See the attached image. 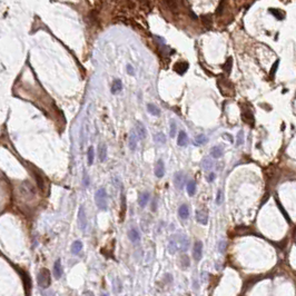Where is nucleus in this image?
<instances>
[{
	"mask_svg": "<svg viewBox=\"0 0 296 296\" xmlns=\"http://www.w3.org/2000/svg\"><path fill=\"white\" fill-rule=\"evenodd\" d=\"M236 144H237V146L244 144V133H243V130L238 131V134H237V143H236Z\"/></svg>",
	"mask_w": 296,
	"mask_h": 296,
	"instance_id": "2f4dec72",
	"label": "nucleus"
},
{
	"mask_svg": "<svg viewBox=\"0 0 296 296\" xmlns=\"http://www.w3.org/2000/svg\"><path fill=\"white\" fill-rule=\"evenodd\" d=\"M95 203L97 207L102 211H107L108 207V199H107V192L105 188H99L95 194Z\"/></svg>",
	"mask_w": 296,
	"mask_h": 296,
	"instance_id": "f03ea898",
	"label": "nucleus"
},
{
	"mask_svg": "<svg viewBox=\"0 0 296 296\" xmlns=\"http://www.w3.org/2000/svg\"><path fill=\"white\" fill-rule=\"evenodd\" d=\"M136 133H137V135H138L139 138H142V139L146 138V136H147V130H146V128H145L144 124H143V123H139V121L136 124Z\"/></svg>",
	"mask_w": 296,
	"mask_h": 296,
	"instance_id": "2eb2a0df",
	"label": "nucleus"
},
{
	"mask_svg": "<svg viewBox=\"0 0 296 296\" xmlns=\"http://www.w3.org/2000/svg\"><path fill=\"white\" fill-rule=\"evenodd\" d=\"M50 277L51 276H50L49 271L47 270V268H41L37 275L38 285H39L41 288H48L49 285H50V283H51Z\"/></svg>",
	"mask_w": 296,
	"mask_h": 296,
	"instance_id": "7ed1b4c3",
	"label": "nucleus"
},
{
	"mask_svg": "<svg viewBox=\"0 0 296 296\" xmlns=\"http://www.w3.org/2000/svg\"><path fill=\"white\" fill-rule=\"evenodd\" d=\"M218 249L221 253H224L225 249H226V242L225 240H221V242H219V245H218Z\"/></svg>",
	"mask_w": 296,
	"mask_h": 296,
	"instance_id": "f704fd0d",
	"label": "nucleus"
},
{
	"mask_svg": "<svg viewBox=\"0 0 296 296\" xmlns=\"http://www.w3.org/2000/svg\"><path fill=\"white\" fill-rule=\"evenodd\" d=\"M188 67H189L188 62L179 61V62H177V64H175V66H174V70H175L177 74H179V75H183V74H185V72L187 71Z\"/></svg>",
	"mask_w": 296,
	"mask_h": 296,
	"instance_id": "1a4fd4ad",
	"label": "nucleus"
},
{
	"mask_svg": "<svg viewBox=\"0 0 296 296\" xmlns=\"http://www.w3.org/2000/svg\"><path fill=\"white\" fill-rule=\"evenodd\" d=\"M176 135V124L171 121V137H175Z\"/></svg>",
	"mask_w": 296,
	"mask_h": 296,
	"instance_id": "72a5a7b5",
	"label": "nucleus"
},
{
	"mask_svg": "<svg viewBox=\"0 0 296 296\" xmlns=\"http://www.w3.org/2000/svg\"><path fill=\"white\" fill-rule=\"evenodd\" d=\"M149 198H150V195L148 192H143L139 194V197H138V204L140 207H145V206L147 205V203L149 202Z\"/></svg>",
	"mask_w": 296,
	"mask_h": 296,
	"instance_id": "9b49d317",
	"label": "nucleus"
},
{
	"mask_svg": "<svg viewBox=\"0 0 296 296\" xmlns=\"http://www.w3.org/2000/svg\"><path fill=\"white\" fill-rule=\"evenodd\" d=\"M147 110L152 114V115H154V116H159L160 115V110L158 109L157 107L155 106V105H152V104H149L148 106H147Z\"/></svg>",
	"mask_w": 296,
	"mask_h": 296,
	"instance_id": "bb28decb",
	"label": "nucleus"
},
{
	"mask_svg": "<svg viewBox=\"0 0 296 296\" xmlns=\"http://www.w3.org/2000/svg\"><path fill=\"white\" fill-rule=\"evenodd\" d=\"M127 72H128L129 75H134V74H135L134 68L131 67V65H127Z\"/></svg>",
	"mask_w": 296,
	"mask_h": 296,
	"instance_id": "ea45409f",
	"label": "nucleus"
},
{
	"mask_svg": "<svg viewBox=\"0 0 296 296\" xmlns=\"http://www.w3.org/2000/svg\"><path fill=\"white\" fill-rule=\"evenodd\" d=\"M155 175L158 178H162L165 175V165H164V162L162 159H159L155 165Z\"/></svg>",
	"mask_w": 296,
	"mask_h": 296,
	"instance_id": "6e6552de",
	"label": "nucleus"
},
{
	"mask_svg": "<svg viewBox=\"0 0 296 296\" xmlns=\"http://www.w3.org/2000/svg\"><path fill=\"white\" fill-rule=\"evenodd\" d=\"M112 285H114V292L115 293H120L123 289V285H121V282L119 280V278H115L112 282Z\"/></svg>",
	"mask_w": 296,
	"mask_h": 296,
	"instance_id": "a878e982",
	"label": "nucleus"
},
{
	"mask_svg": "<svg viewBox=\"0 0 296 296\" xmlns=\"http://www.w3.org/2000/svg\"><path fill=\"white\" fill-rule=\"evenodd\" d=\"M232 64H233V59L232 58H228L227 59V61H226V64L223 66V68H224V70L226 72H228L230 74V69H232Z\"/></svg>",
	"mask_w": 296,
	"mask_h": 296,
	"instance_id": "7c9ffc66",
	"label": "nucleus"
},
{
	"mask_svg": "<svg viewBox=\"0 0 296 296\" xmlns=\"http://www.w3.org/2000/svg\"><path fill=\"white\" fill-rule=\"evenodd\" d=\"M203 21L205 22L207 26H211V18L208 16H205V17H203Z\"/></svg>",
	"mask_w": 296,
	"mask_h": 296,
	"instance_id": "58836bf2",
	"label": "nucleus"
},
{
	"mask_svg": "<svg viewBox=\"0 0 296 296\" xmlns=\"http://www.w3.org/2000/svg\"><path fill=\"white\" fill-rule=\"evenodd\" d=\"M189 207L186 204H183L180 207L178 208V215L181 219H188L189 217Z\"/></svg>",
	"mask_w": 296,
	"mask_h": 296,
	"instance_id": "f8f14e48",
	"label": "nucleus"
},
{
	"mask_svg": "<svg viewBox=\"0 0 296 296\" xmlns=\"http://www.w3.org/2000/svg\"><path fill=\"white\" fill-rule=\"evenodd\" d=\"M52 274H53V276H55V278H57V280H59V278L61 277L62 267H61V263H60V261H59V259H57V261L55 262V264H53Z\"/></svg>",
	"mask_w": 296,
	"mask_h": 296,
	"instance_id": "9d476101",
	"label": "nucleus"
},
{
	"mask_svg": "<svg viewBox=\"0 0 296 296\" xmlns=\"http://www.w3.org/2000/svg\"><path fill=\"white\" fill-rule=\"evenodd\" d=\"M185 183H186V176L183 171H177L174 175V185L178 190H181L184 188Z\"/></svg>",
	"mask_w": 296,
	"mask_h": 296,
	"instance_id": "20e7f679",
	"label": "nucleus"
},
{
	"mask_svg": "<svg viewBox=\"0 0 296 296\" xmlns=\"http://www.w3.org/2000/svg\"><path fill=\"white\" fill-rule=\"evenodd\" d=\"M179 262H180V265L183 268H185V267H188L190 265V262H189V257L187 256L186 254H183V255H180V257H179Z\"/></svg>",
	"mask_w": 296,
	"mask_h": 296,
	"instance_id": "b1692460",
	"label": "nucleus"
},
{
	"mask_svg": "<svg viewBox=\"0 0 296 296\" xmlns=\"http://www.w3.org/2000/svg\"><path fill=\"white\" fill-rule=\"evenodd\" d=\"M100 296H108V294H106V293H104V294H102Z\"/></svg>",
	"mask_w": 296,
	"mask_h": 296,
	"instance_id": "c03bdc74",
	"label": "nucleus"
},
{
	"mask_svg": "<svg viewBox=\"0 0 296 296\" xmlns=\"http://www.w3.org/2000/svg\"><path fill=\"white\" fill-rule=\"evenodd\" d=\"M196 221L202 225H207L208 223V214L204 209H198L196 211Z\"/></svg>",
	"mask_w": 296,
	"mask_h": 296,
	"instance_id": "0eeeda50",
	"label": "nucleus"
},
{
	"mask_svg": "<svg viewBox=\"0 0 296 296\" xmlns=\"http://www.w3.org/2000/svg\"><path fill=\"white\" fill-rule=\"evenodd\" d=\"M242 118H243V120L245 123H248V124L254 123V117L251 110H244V112H242Z\"/></svg>",
	"mask_w": 296,
	"mask_h": 296,
	"instance_id": "aec40b11",
	"label": "nucleus"
},
{
	"mask_svg": "<svg viewBox=\"0 0 296 296\" xmlns=\"http://www.w3.org/2000/svg\"><path fill=\"white\" fill-rule=\"evenodd\" d=\"M211 155L213 158H219L223 155V148L221 146H214L211 149Z\"/></svg>",
	"mask_w": 296,
	"mask_h": 296,
	"instance_id": "4be33fe9",
	"label": "nucleus"
},
{
	"mask_svg": "<svg viewBox=\"0 0 296 296\" xmlns=\"http://www.w3.org/2000/svg\"><path fill=\"white\" fill-rule=\"evenodd\" d=\"M177 144L180 147H184L188 144V137H187L185 131H179L178 137H177Z\"/></svg>",
	"mask_w": 296,
	"mask_h": 296,
	"instance_id": "dca6fc26",
	"label": "nucleus"
},
{
	"mask_svg": "<svg viewBox=\"0 0 296 296\" xmlns=\"http://www.w3.org/2000/svg\"><path fill=\"white\" fill-rule=\"evenodd\" d=\"M190 245L189 238L183 233H176L173 234L168 238V252L171 254L176 253H185L188 251Z\"/></svg>",
	"mask_w": 296,
	"mask_h": 296,
	"instance_id": "f257e3e1",
	"label": "nucleus"
},
{
	"mask_svg": "<svg viewBox=\"0 0 296 296\" xmlns=\"http://www.w3.org/2000/svg\"><path fill=\"white\" fill-rule=\"evenodd\" d=\"M98 158L100 162H105L107 158V146L105 144H100L98 146Z\"/></svg>",
	"mask_w": 296,
	"mask_h": 296,
	"instance_id": "f3484780",
	"label": "nucleus"
},
{
	"mask_svg": "<svg viewBox=\"0 0 296 296\" xmlns=\"http://www.w3.org/2000/svg\"><path fill=\"white\" fill-rule=\"evenodd\" d=\"M128 238L130 239L131 243H137L140 240V234L136 228H130L128 230Z\"/></svg>",
	"mask_w": 296,
	"mask_h": 296,
	"instance_id": "ddd939ff",
	"label": "nucleus"
},
{
	"mask_svg": "<svg viewBox=\"0 0 296 296\" xmlns=\"http://www.w3.org/2000/svg\"><path fill=\"white\" fill-rule=\"evenodd\" d=\"M215 177H216V175H215L214 173H211L209 175H208V178H207L208 181H209V183H212V181H213L214 179H215Z\"/></svg>",
	"mask_w": 296,
	"mask_h": 296,
	"instance_id": "a19ab883",
	"label": "nucleus"
},
{
	"mask_svg": "<svg viewBox=\"0 0 296 296\" xmlns=\"http://www.w3.org/2000/svg\"><path fill=\"white\" fill-rule=\"evenodd\" d=\"M84 185L86 187L89 186V176H87V173L84 171Z\"/></svg>",
	"mask_w": 296,
	"mask_h": 296,
	"instance_id": "4c0bfd02",
	"label": "nucleus"
},
{
	"mask_svg": "<svg viewBox=\"0 0 296 296\" xmlns=\"http://www.w3.org/2000/svg\"><path fill=\"white\" fill-rule=\"evenodd\" d=\"M203 256V243L200 240H197L195 242L194 244V248H193V257H194L195 261H200Z\"/></svg>",
	"mask_w": 296,
	"mask_h": 296,
	"instance_id": "423d86ee",
	"label": "nucleus"
},
{
	"mask_svg": "<svg viewBox=\"0 0 296 296\" xmlns=\"http://www.w3.org/2000/svg\"><path fill=\"white\" fill-rule=\"evenodd\" d=\"M214 166V163L213 160L211 159L209 157H205L203 159V162H202V168H203L204 171H211L212 168H213Z\"/></svg>",
	"mask_w": 296,
	"mask_h": 296,
	"instance_id": "6ab92c4d",
	"label": "nucleus"
},
{
	"mask_svg": "<svg viewBox=\"0 0 296 296\" xmlns=\"http://www.w3.org/2000/svg\"><path fill=\"white\" fill-rule=\"evenodd\" d=\"M186 189H187V193H188L189 196H194L195 193H196V181L195 180L188 181V183H187V186H186Z\"/></svg>",
	"mask_w": 296,
	"mask_h": 296,
	"instance_id": "412c9836",
	"label": "nucleus"
},
{
	"mask_svg": "<svg viewBox=\"0 0 296 296\" xmlns=\"http://www.w3.org/2000/svg\"><path fill=\"white\" fill-rule=\"evenodd\" d=\"M278 65H280V61H278V60H277L276 62H275L274 65H273L272 70H271V77H274V75H275V72H276V69H277Z\"/></svg>",
	"mask_w": 296,
	"mask_h": 296,
	"instance_id": "e433bc0d",
	"label": "nucleus"
},
{
	"mask_svg": "<svg viewBox=\"0 0 296 296\" xmlns=\"http://www.w3.org/2000/svg\"><path fill=\"white\" fill-rule=\"evenodd\" d=\"M154 139L157 144H160V145H163L166 143V136H165V134H163V133H157L156 135H155Z\"/></svg>",
	"mask_w": 296,
	"mask_h": 296,
	"instance_id": "393cba45",
	"label": "nucleus"
},
{
	"mask_svg": "<svg viewBox=\"0 0 296 296\" xmlns=\"http://www.w3.org/2000/svg\"><path fill=\"white\" fill-rule=\"evenodd\" d=\"M207 142H208V138L205 136V135H198V136H196V138H195V143H196L197 145L206 144Z\"/></svg>",
	"mask_w": 296,
	"mask_h": 296,
	"instance_id": "c85d7f7f",
	"label": "nucleus"
},
{
	"mask_svg": "<svg viewBox=\"0 0 296 296\" xmlns=\"http://www.w3.org/2000/svg\"><path fill=\"white\" fill-rule=\"evenodd\" d=\"M137 142H138V135L136 131H131L129 135V148L131 150H135L137 147Z\"/></svg>",
	"mask_w": 296,
	"mask_h": 296,
	"instance_id": "4468645a",
	"label": "nucleus"
},
{
	"mask_svg": "<svg viewBox=\"0 0 296 296\" xmlns=\"http://www.w3.org/2000/svg\"><path fill=\"white\" fill-rule=\"evenodd\" d=\"M165 2L171 10H174V9L176 8V0H165Z\"/></svg>",
	"mask_w": 296,
	"mask_h": 296,
	"instance_id": "473e14b6",
	"label": "nucleus"
},
{
	"mask_svg": "<svg viewBox=\"0 0 296 296\" xmlns=\"http://www.w3.org/2000/svg\"><path fill=\"white\" fill-rule=\"evenodd\" d=\"M221 202H223V193H221V190H218V193H217V198H216V204L217 205H221Z\"/></svg>",
	"mask_w": 296,
	"mask_h": 296,
	"instance_id": "c9c22d12",
	"label": "nucleus"
},
{
	"mask_svg": "<svg viewBox=\"0 0 296 296\" xmlns=\"http://www.w3.org/2000/svg\"><path fill=\"white\" fill-rule=\"evenodd\" d=\"M84 296H93V294L91 293L90 291H86L85 293H84Z\"/></svg>",
	"mask_w": 296,
	"mask_h": 296,
	"instance_id": "79ce46f5",
	"label": "nucleus"
},
{
	"mask_svg": "<svg viewBox=\"0 0 296 296\" xmlns=\"http://www.w3.org/2000/svg\"><path fill=\"white\" fill-rule=\"evenodd\" d=\"M270 12L273 13V15H274L276 18L280 19V20H282V19H284V13L282 12L280 10H276V9H270Z\"/></svg>",
	"mask_w": 296,
	"mask_h": 296,
	"instance_id": "c756f323",
	"label": "nucleus"
},
{
	"mask_svg": "<svg viewBox=\"0 0 296 296\" xmlns=\"http://www.w3.org/2000/svg\"><path fill=\"white\" fill-rule=\"evenodd\" d=\"M123 88V84H121V80L120 79H116L112 84V93H119Z\"/></svg>",
	"mask_w": 296,
	"mask_h": 296,
	"instance_id": "5701e85b",
	"label": "nucleus"
},
{
	"mask_svg": "<svg viewBox=\"0 0 296 296\" xmlns=\"http://www.w3.org/2000/svg\"><path fill=\"white\" fill-rule=\"evenodd\" d=\"M224 136H225V137H227V138L230 139V143H233V138H232V136H230V135H228V134H225Z\"/></svg>",
	"mask_w": 296,
	"mask_h": 296,
	"instance_id": "37998d69",
	"label": "nucleus"
},
{
	"mask_svg": "<svg viewBox=\"0 0 296 296\" xmlns=\"http://www.w3.org/2000/svg\"><path fill=\"white\" fill-rule=\"evenodd\" d=\"M81 251H83V243H81L80 240L74 242L71 245V253L74 254V255H78Z\"/></svg>",
	"mask_w": 296,
	"mask_h": 296,
	"instance_id": "a211bd4d",
	"label": "nucleus"
},
{
	"mask_svg": "<svg viewBox=\"0 0 296 296\" xmlns=\"http://www.w3.org/2000/svg\"><path fill=\"white\" fill-rule=\"evenodd\" d=\"M78 225L80 230H85L87 227V216H86V211L84 206H80L78 211Z\"/></svg>",
	"mask_w": 296,
	"mask_h": 296,
	"instance_id": "39448f33",
	"label": "nucleus"
},
{
	"mask_svg": "<svg viewBox=\"0 0 296 296\" xmlns=\"http://www.w3.org/2000/svg\"><path fill=\"white\" fill-rule=\"evenodd\" d=\"M93 158H95V150H93V147H89L88 153H87V159H88V165H93Z\"/></svg>",
	"mask_w": 296,
	"mask_h": 296,
	"instance_id": "cd10ccee",
	"label": "nucleus"
}]
</instances>
